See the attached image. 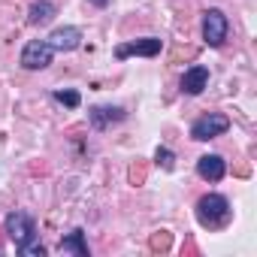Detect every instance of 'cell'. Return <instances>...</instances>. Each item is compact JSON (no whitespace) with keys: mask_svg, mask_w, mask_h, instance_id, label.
Masks as SVG:
<instances>
[{"mask_svg":"<svg viewBox=\"0 0 257 257\" xmlns=\"http://www.w3.org/2000/svg\"><path fill=\"white\" fill-rule=\"evenodd\" d=\"M197 221L203 227H209V230L224 227L230 221V203H227V197H221V194L200 197V203H197Z\"/></svg>","mask_w":257,"mask_h":257,"instance_id":"1","label":"cell"},{"mask_svg":"<svg viewBox=\"0 0 257 257\" xmlns=\"http://www.w3.org/2000/svg\"><path fill=\"white\" fill-rule=\"evenodd\" d=\"M227 131H230V118L221 115V112H209V115H203V118H197L191 124V140L206 143V140H215V137H221Z\"/></svg>","mask_w":257,"mask_h":257,"instance_id":"2","label":"cell"},{"mask_svg":"<svg viewBox=\"0 0 257 257\" xmlns=\"http://www.w3.org/2000/svg\"><path fill=\"white\" fill-rule=\"evenodd\" d=\"M4 230H7V236L16 242V248L34 242V236H37V224H34V218L25 215V212H10L7 221H4Z\"/></svg>","mask_w":257,"mask_h":257,"instance_id":"3","label":"cell"},{"mask_svg":"<svg viewBox=\"0 0 257 257\" xmlns=\"http://www.w3.org/2000/svg\"><path fill=\"white\" fill-rule=\"evenodd\" d=\"M227 31H230V22L221 10H206L203 13V40H206V46L221 49L224 40H227Z\"/></svg>","mask_w":257,"mask_h":257,"instance_id":"4","label":"cell"},{"mask_svg":"<svg viewBox=\"0 0 257 257\" xmlns=\"http://www.w3.org/2000/svg\"><path fill=\"white\" fill-rule=\"evenodd\" d=\"M55 58V49L49 46V40H31L22 49V67L25 70H46Z\"/></svg>","mask_w":257,"mask_h":257,"instance_id":"5","label":"cell"},{"mask_svg":"<svg viewBox=\"0 0 257 257\" xmlns=\"http://www.w3.org/2000/svg\"><path fill=\"white\" fill-rule=\"evenodd\" d=\"M161 49H164V43H161L158 37H146V40H134V43H124V46H118V49H115V58H118V61L131 58V55L155 58V55H161Z\"/></svg>","mask_w":257,"mask_h":257,"instance_id":"6","label":"cell"},{"mask_svg":"<svg viewBox=\"0 0 257 257\" xmlns=\"http://www.w3.org/2000/svg\"><path fill=\"white\" fill-rule=\"evenodd\" d=\"M49 46H52L55 52H73V49H79V46H82V31H79V28H73V25L55 28V31L49 34Z\"/></svg>","mask_w":257,"mask_h":257,"instance_id":"7","label":"cell"},{"mask_svg":"<svg viewBox=\"0 0 257 257\" xmlns=\"http://www.w3.org/2000/svg\"><path fill=\"white\" fill-rule=\"evenodd\" d=\"M124 118H127V112L121 106H91L88 109V121H91L94 131H106L109 124H118Z\"/></svg>","mask_w":257,"mask_h":257,"instance_id":"8","label":"cell"},{"mask_svg":"<svg viewBox=\"0 0 257 257\" xmlns=\"http://www.w3.org/2000/svg\"><path fill=\"white\" fill-rule=\"evenodd\" d=\"M197 173H200V179H206V182H221L224 173H227V161H224L221 155H203V158L197 161Z\"/></svg>","mask_w":257,"mask_h":257,"instance_id":"9","label":"cell"},{"mask_svg":"<svg viewBox=\"0 0 257 257\" xmlns=\"http://www.w3.org/2000/svg\"><path fill=\"white\" fill-rule=\"evenodd\" d=\"M206 85H209V67L197 64V67L185 70V76H182V91H185V94L197 97V94H203Z\"/></svg>","mask_w":257,"mask_h":257,"instance_id":"10","label":"cell"},{"mask_svg":"<svg viewBox=\"0 0 257 257\" xmlns=\"http://www.w3.org/2000/svg\"><path fill=\"white\" fill-rule=\"evenodd\" d=\"M55 13H58V7L52 0H34L31 10H28V22L31 25H49L55 19Z\"/></svg>","mask_w":257,"mask_h":257,"instance_id":"11","label":"cell"},{"mask_svg":"<svg viewBox=\"0 0 257 257\" xmlns=\"http://www.w3.org/2000/svg\"><path fill=\"white\" fill-rule=\"evenodd\" d=\"M64 254L70 251V254H79V257H88V242H85V233L82 230H73V233H67L64 239H61V245H58Z\"/></svg>","mask_w":257,"mask_h":257,"instance_id":"12","label":"cell"},{"mask_svg":"<svg viewBox=\"0 0 257 257\" xmlns=\"http://www.w3.org/2000/svg\"><path fill=\"white\" fill-rule=\"evenodd\" d=\"M55 100L64 103V106H70V109H76L82 103V94L79 91H55Z\"/></svg>","mask_w":257,"mask_h":257,"instance_id":"13","label":"cell"},{"mask_svg":"<svg viewBox=\"0 0 257 257\" xmlns=\"http://www.w3.org/2000/svg\"><path fill=\"white\" fill-rule=\"evenodd\" d=\"M155 158H158V164H161L164 170H173V167H176V155H173L170 149H158Z\"/></svg>","mask_w":257,"mask_h":257,"instance_id":"14","label":"cell"},{"mask_svg":"<svg viewBox=\"0 0 257 257\" xmlns=\"http://www.w3.org/2000/svg\"><path fill=\"white\" fill-rule=\"evenodd\" d=\"M19 251H22V254H37V257H43V254H46V245H34V242H28V245H22Z\"/></svg>","mask_w":257,"mask_h":257,"instance_id":"15","label":"cell"},{"mask_svg":"<svg viewBox=\"0 0 257 257\" xmlns=\"http://www.w3.org/2000/svg\"><path fill=\"white\" fill-rule=\"evenodd\" d=\"M91 4H94V7H109L112 0H91Z\"/></svg>","mask_w":257,"mask_h":257,"instance_id":"16","label":"cell"}]
</instances>
